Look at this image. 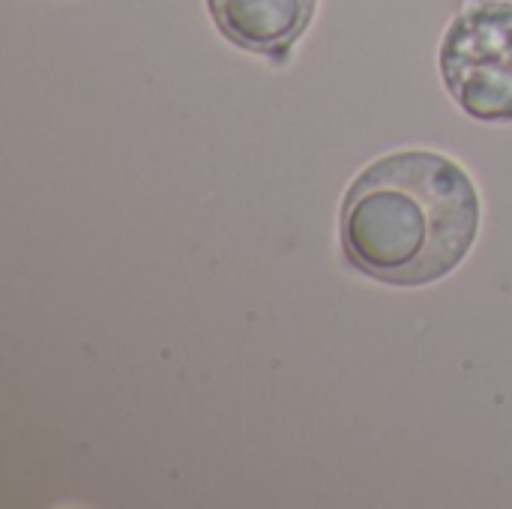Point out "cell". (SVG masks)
Returning <instances> with one entry per match:
<instances>
[{
  "instance_id": "cell-1",
  "label": "cell",
  "mask_w": 512,
  "mask_h": 509,
  "mask_svg": "<svg viewBox=\"0 0 512 509\" xmlns=\"http://www.w3.org/2000/svg\"><path fill=\"white\" fill-rule=\"evenodd\" d=\"M480 231V192L444 153L402 150L366 165L342 201V252L363 276L423 288L450 276Z\"/></svg>"
},
{
  "instance_id": "cell-2",
  "label": "cell",
  "mask_w": 512,
  "mask_h": 509,
  "mask_svg": "<svg viewBox=\"0 0 512 509\" xmlns=\"http://www.w3.org/2000/svg\"><path fill=\"white\" fill-rule=\"evenodd\" d=\"M438 66L465 114L512 123V0H468L441 39Z\"/></svg>"
},
{
  "instance_id": "cell-3",
  "label": "cell",
  "mask_w": 512,
  "mask_h": 509,
  "mask_svg": "<svg viewBox=\"0 0 512 509\" xmlns=\"http://www.w3.org/2000/svg\"><path fill=\"white\" fill-rule=\"evenodd\" d=\"M318 0H207L216 30L237 48L285 63L309 30Z\"/></svg>"
}]
</instances>
